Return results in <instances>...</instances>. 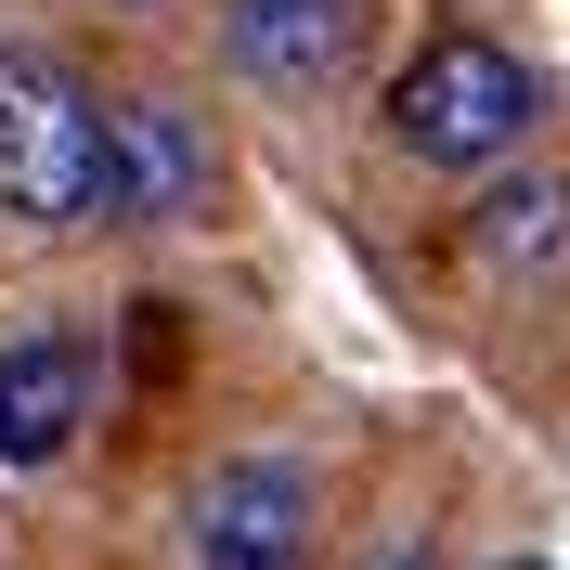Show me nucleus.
I'll return each instance as SVG.
<instances>
[{"label": "nucleus", "instance_id": "7", "mask_svg": "<svg viewBox=\"0 0 570 570\" xmlns=\"http://www.w3.org/2000/svg\"><path fill=\"white\" fill-rule=\"evenodd\" d=\"M466 247L493 259V273L558 259V247H570V181H493V195H480V220H466Z\"/></svg>", "mask_w": 570, "mask_h": 570}, {"label": "nucleus", "instance_id": "9", "mask_svg": "<svg viewBox=\"0 0 570 570\" xmlns=\"http://www.w3.org/2000/svg\"><path fill=\"white\" fill-rule=\"evenodd\" d=\"M505 570H544V558H505Z\"/></svg>", "mask_w": 570, "mask_h": 570}, {"label": "nucleus", "instance_id": "2", "mask_svg": "<svg viewBox=\"0 0 570 570\" xmlns=\"http://www.w3.org/2000/svg\"><path fill=\"white\" fill-rule=\"evenodd\" d=\"M544 117V78L505 52V39H428L415 66L390 78V142L415 156V169H493V156H519Z\"/></svg>", "mask_w": 570, "mask_h": 570}, {"label": "nucleus", "instance_id": "4", "mask_svg": "<svg viewBox=\"0 0 570 570\" xmlns=\"http://www.w3.org/2000/svg\"><path fill=\"white\" fill-rule=\"evenodd\" d=\"M181 544L195 570H298L312 558V466L285 454H220L181 493Z\"/></svg>", "mask_w": 570, "mask_h": 570}, {"label": "nucleus", "instance_id": "8", "mask_svg": "<svg viewBox=\"0 0 570 570\" xmlns=\"http://www.w3.org/2000/svg\"><path fill=\"white\" fill-rule=\"evenodd\" d=\"M363 570H428V558H415V544H390V558H363Z\"/></svg>", "mask_w": 570, "mask_h": 570}, {"label": "nucleus", "instance_id": "6", "mask_svg": "<svg viewBox=\"0 0 570 570\" xmlns=\"http://www.w3.org/2000/svg\"><path fill=\"white\" fill-rule=\"evenodd\" d=\"M220 39H234V66L259 91H324L351 66V39H363V0H234Z\"/></svg>", "mask_w": 570, "mask_h": 570}, {"label": "nucleus", "instance_id": "5", "mask_svg": "<svg viewBox=\"0 0 570 570\" xmlns=\"http://www.w3.org/2000/svg\"><path fill=\"white\" fill-rule=\"evenodd\" d=\"M91 428V351L78 337H0V466H52Z\"/></svg>", "mask_w": 570, "mask_h": 570}, {"label": "nucleus", "instance_id": "3", "mask_svg": "<svg viewBox=\"0 0 570 570\" xmlns=\"http://www.w3.org/2000/svg\"><path fill=\"white\" fill-rule=\"evenodd\" d=\"M220 181V142L195 105H169V91H117L105 105V208L91 220H130V234H169V220L208 208Z\"/></svg>", "mask_w": 570, "mask_h": 570}, {"label": "nucleus", "instance_id": "1", "mask_svg": "<svg viewBox=\"0 0 570 570\" xmlns=\"http://www.w3.org/2000/svg\"><path fill=\"white\" fill-rule=\"evenodd\" d=\"M105 208V105L52 52H0V220L78 234Z\"/></svg>", "mask_w": 570, "mask_h": 570}]
</instances>
